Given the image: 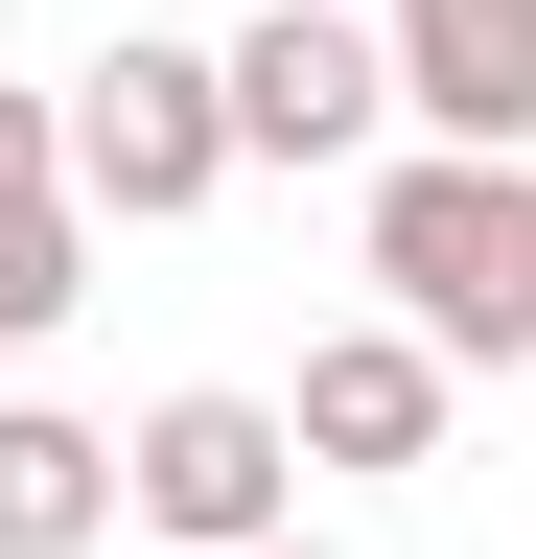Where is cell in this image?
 I'll return each mask as SVG.
<instances>
[{
	"instance_id": "cell-5",
	"label": "cell",
	"mask_w": 536,
	"mask_h": 559,
	"mask_svg": "<svg viewBox=\"0 0 536 559\" xmlns=\"http://www.w3.org/2000/svg\"><path fill=\"white\" fill-rule=\"evenodd\" d=\"M373 47L443 164H536V0H373Z\"/></svg>"
},
{
	"instance_id": "cell-9",
	"label": "cell",
	"mask_w": 536,
	"mask_h": 559,
	"mask_svg": "<svg viewBox=\"0 0 536 559\" xmlns=\"http://www.w3.org/2000/svg\"><path fill=\"white\" fill-rule=\"evenodd\" d=\"M0 187H47V94H24V70H0Z\"/></svg>"
},
{
	"instance_id": "cell-3",
	"label": "cell",
	"mask_w": 536,
	"mask_h": 559,
	"mask_svg": "<svg viewBox=\"0 0 536 559\" xmlns=\"http://www.w3.org/2000/svg\"><path fill=\"white\" fill-rule=\"evenodd\" d=\"M117 513H141L164 559H257V536H303V443H281V396H234V373H187L117 419Z\"/></svg>"
},
{
	"instance_id": "cell-2",
	"label": "cell",
	"mask_w": 536,
	"mask_h": 559,
	"mask_svg": "<svg viewBox=\"0 0 536 559\" xmlns=\"http://www.w3.org/2000/svg\"><path fill=\"white\" fill-rule=\"evenodd\" d=\"M47 187H71L94 234H187V210L234 187V94H211V47L117 24L94 70H47Z\"/></svg>"
},
{
	"instance_id": "cell-10",
	"label": "cell",
	"mask_w": 536,
	"mask_h": 559,
	"mask_svg": "<svg viewBox=\"0 0 536 559\" xmlns=\"http://www.w3.org/2000/svg\"><path fill=\"white\" fill-rule=\"evenodd\" d=\"M257 559H326V536H257Z\"/></svg>"
},
{
	"instance_id": "cell-4",
	"label": "cell",
	"mask_w": 536,
	"mask_h": 559,
	"mask_svg": "<svg viewBox=\"0 0 536 559\" xmlns=\"http://www.w3.org/2000/svg\"><path fill=\"white\" fill-rule=\"evenodd\" d=\"M211 94H234V164H373L396 140V47H373V0H257L211 47Z\"/></svg>"
},
{
	"instance_id": "cell-8",
	"label": "cell",
	"mask_w": 536,
	"mask_h": 559,
	"mask_svg": "<svg viewBox=\"0 0 536 559\" xmlns=\"http://www.w3.org/2000/svg\"><path fill=\"white\" fill-rule=\"evenodd\" d=\"M71 304H94V210L71 187H0V349H47Z\"/></svg>"
},
{
	"instance_id": "cell-7",
	"label": "cell",
	"mask_w": 536,
	"mask_h": 559,
	"mask_svg": "<svg viewBox=\"0 0 536 559\" xmlns=\"http://www.w3.org/2000/svg\"><path fill=\"white\" fill-rule=\"evenodd\" d=\"M94 536H117V419L0 396V559H94Z\"/></svg>"
},
{
	"instance_id": "cell-1",
	"label": "cell",
	"mask_w": 536,
	"mask_h": 559,
	"mask_svg": "<svg viewBox=\"0 0 536 559\" xmlns=\"http://www.w3.org/2000/svg\"><path fill=\"white\" fill-rule=\"evenodd\" d=\"M373 304L443 349V373H536V164H443V140H396L373 164Z\"/></svg>"
},
{
	"instance_id": "cell-6",
	"label": "cell",
	"mask_w": 536,
	"mask_h": 559,
	"mask_svg": "<svg viewBox=\"0 0 536 559\" xmlns=\"http://www.w3.org/2000/svg\"><path fill=\"white\" fill-rule=\"evenodd\" d=\"M443 419H466V373H443V349L373 304V326H326V349H303L281 443H303V466H443Z\"/></svg>"
}]
</instances>
